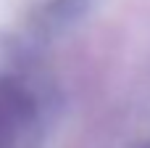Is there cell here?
Returning a JSON list of instances; mask_svg holds the SVG:
<instances>
[{
    "label": "cell",
    "mask_w": 150,
    "mask_h": 148,
    "mask_svg": "<svg viewBox=\"0 0 150 148\" xmlns=\"http://www.w3.org/2000/svg\"><path fill=\"white\" fill-rule=\"evenodd\" d=\"M29 111L32 103L24 90H18L11 82L0 85V148H11L24 122L29 119Z\"/></svg>",
    "instance_id": "1"
}]
</instances>
